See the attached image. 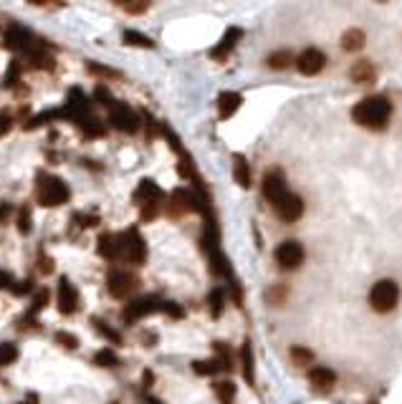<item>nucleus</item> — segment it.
Listing matches in <instances>:
<instances>
[{"label": "nucleus", "mask_w": 402, "mask_h": 404, "mask_svg": "<svg viewBox=\"0 0 402 404\" xmlns=\"http://www.w3.org/2000/svg\"><path fill=\"white\" fill-rule=\"evenodd\" d=\"M223 299H225L223 288H213L210 296H208V304H210L213 316H220V313H223Z\"/></svg>", "instance_id": "obj_32"}, {"label": "nucleus", "mask_w": 402, "mask_h": 404, "mask_svg": "<svg viewBox=\"0 0 402 404\" xmlns=\"http://www.w3.org/2000/svg\"><path fill=\"white\" fill-rule=\"evenodd\" d=\"M92 326H94V331H99L104 338H109L112 344H122V336H119V331H114V329H109V326L101 321V318H92Z\"/></svg>", "instance_id": "obj_30"}, {"label": "nucleus", "mask_w": 402, "mask_h": 404, "mask_svg": "<svg viewBox=\"0 0 402 404\" xmlns=\"http://www.w3.org/2000/svg\"><path fill=\"white\" fill-rule=\"evenodd\" d=\"M81 132H84V137L86 140H92V137H104V124H101L99 119H92V117H89V119L84 121V124L79 126Z\"/></svg>", "instance_id": "obj_26"}, {"label": "nucleus", "mask_w": 402, "mask_h": 404, "mask_svg": "<svg viewBox=\"0 0 402 404\" xmlns=\"http://www.w3.org/2000/svg\"><path fill=\"white\" fill-rule=\"evenodd\" d=\"M241 359H243V377L245 382H251L253 384V352H251V344L245 341L243 349H241Z\"/></svg>", "instance_id": "obj_29"}, {"label": "nucleus", "mask_w": 402, "mask_h": 404, "mask_svg": "<svg viewBox=\"0 0 402 404\" xmlns=\"http://www.w3.org/2000/svg\"><path fill=\"white\" fill-rule=\"evenodd\" d=\"M159 200H162V190H159L152 179H142L139 187L134 190L132 202L139 207L142 220H152L159 212Z\"/></svg>", "instance_id": "obj_5"}, {"label": "nucleus", "mask_w": 402, "mask_h": 404, "mask_svg": "<svg viewBox=\"0 0 402 404\" xmlns=\"http://www.w3.org/2000/svg\"><path fill=\"white\" fill-rule=\"evenodd\" d=\"M215 394H218L220 404H233V399H236V384L233 382H218L215 384Z\"/></svg>", "instance_id": "obj_27"}, {"label": "nucleus", "mask_w": 402, "mask_h": 404, "mask_svg": "<svg viewBox=\"0 0 402 404\" xmlns=\"http://www.w3.org/2000/svg\"><path fill=\"white\" fill-rule=\"evenodd\" d=\"M94 99L99 101V104H112V96H109V91H106L104 87H96V91H94Z\"/></svg>", "instance_id": "obj_40"}, {"label": "nucleus", "mask_w": 402, "mask_h": 404, "mask_svg": "<svg viewBox=\"0 0 402 404\" xmlns=\"http://www.w3.org/2000/svg\"><path fill=\"white\" fill-rule=\"evenodd\" d=\"M162 308H165V301L159 299V296H142V299L129 301L122 316H124L127 324H134L137 318H145L150 313H159Z\"/></svg>", "instance_id": "obj_6"}, {"label": "nucleus", "mask_w": 402, "mask_h": 404, "mask_svg": "<svg viewBox=\"0 0 402 404\" xmlns=\"http://www.w3.org/2000/svg\"><path fill=\"white\" fill-rule=\"evenodd\" d=\"M94 364L109 369V366H117L119 364V357L114 354V349H101V352L94 354Z\"/></svg>", "instance_id": "obj_28"}, {"label": "nucleus", "mask_w": 402, "mask_h": 404, "mask_svg": "<svg viewBox=\"0 0 402 404\" xmlns=\"http://www.w3.org/2000/svg\"><path fill=\"white\" fill-rule=\"evenodd\" d=\"M15 359H18V349H15V344H0V366L13 364Z\"/></svg>", "instance_id": "obj_33"}, {"label": "nucleus", "mask_w": 402, "mask_h": 404, "mask_svg": "<svg viewBox=\"0 0 402 404\" xmlns=\"http://www.w3.org/2000/svg\"><path fill=\"white\" fill-rule=\"evenodd\" d=\"M51 271H53L51 260H48L46 255H41V273H51Z\"/></svg>", "instance_id": "obj_44"}, {"label": "nucleus", "mask_w": 402, "mask_h": 404, "mask_svg": "<svg viewBox=\"0 0 402 404\" xmlns=\"http://www.w3.org/2000/svg\"><path fill=\"white\" fill-rule=\"evenodd\" d=\"M124 43H129V46H139V48L155 46V43H152L145 33H139V31H124Z\"/></svg>", "instance_id": "obj_31"}, {"label": "nucleus", "mask_w": 402, "mask_h": 404, "mask_svg": "<svg viewBox=\"0 0 402 404\" xmlns=\"http://www.w3.org/2000/svg\"><path fill=\"white\" fill-rule=\"evenodd\" d=\"M6 46L13 48V51L28 53V56H31V53H36V51H41V48H46L38 38H36L34 33H28L26 28H20V26H10L6 31Z\"/></svg>", "instance_id": "obj_7"}, {"label": "nucleus", "mask_w": 402, "mask_h": 404, "mask_svg": "<svg viewBox=\"0 0 402 404\" xmlns=\"http://www.w3.org/2000/svg\"><path fill=\"white\" fill-rule=\"evenodd\" d=\"M0 288H6V291H13V293H28L31 291V283L28 280H23V283H18V280H13L8 273H3L0 271Z\"/></svg>", "instance_id": "obj_22"}, {"label": "nucleus", "mask_w": 402, "mask_h": 404, "mask_svg": "<svg viewBox=\"0 0 402 404\" xmlns=\"http://www.w3.org/2000/svg\"><path fill=\"white\" fill-rule=\"evenodd\" d=\"M389 117H392V104L387 96H367L352 106V119L372 132L385 129L389 124Z\"/></svg>", "instance_id": "obj_1"}, {"label": "nucleus", "mask_w": 402, "mask_h": 404, "mask_svg": "<svg viewBox=\"0 0 402 404\" xmlns=\"http://www.w3.org/2000/svg\"><path fill=\"white\" fill-rule=\"evenodd\" d=\"M10 212H13V207L8 205V202H3V205H0V223H6Z\"/></svg>", "instance_id": "obj_42"}, {"label": "nucleus", "mask_w": 402, "mask_h": 404, "mask_svg": "<svg viewBox=\"0 0 402 404\" xmlns=\"http://www.w3.org/2000/svg\"><path fill=\"white\" fill-rule=\"evenodd\" d=\"M18 230L23 232V235L31 232V210H28V207H23L18 215Z\"/></svg>", "instance_id": "obj_36"}, {"label": "nucleus", "mask_w": 402, "mask_h": 404, "mask_svg": "<svg viewBox=\"0 0 402 404\" xmlns=\"http://www.w3.org/2000/svg\"><path fill=\"white\" fill-rule=\"evenodd\" d=\"M56 341H59L61 346H66V349H79V336H73V334L59 331L56 334Z\"/></svg>", "instance_id": "obj_35"}, {"label": "nucleus", "mask_w": 402, "mask_h": 404, "mask_svg": "<svg viewBox=\"0 0 402 404\" xmlns=\"http://www.w3.org/2000/svg\"><path fill=\"white\" fill-rule=\"evenodd\" d=\"M397 304H400V285L392 278L377 280V283L369 288V308L375 313L395 311Z\"/></svg>", "instance_id": "obj_2"}, {"label": "nucleus", "mask_w": 402, "mask_h": 404, "mask_svg": "<svg viewBox=\"0 0 402 404\" xmlns=\"http://www.w3.org/2000/svg\"><path fill=\"white\" fill-rule=\"evenodd\" d=\"M273 207H276V215L284 220V223H296L303 215V200L294 193H286Z\"/></svg>", "instance_id": "obj_14"}, {"label": "nucleus", "mask_w": 402, "mask_h": 404, "mask_svg": "<svg viewBox=\"0 0 402 404\" xmlns=\"http://www.w3.org/2000/svg\"><path fill=\"white\" fill-rule=\"evenodd\" d=\"M286 193H289V190H286V174L281 172L278 167L268 170V172L264 174V197L268 200L271 205H276Z\"/></svg>", "instance_id": "obj_11"}, {"label": "nucleus", "mask_w": 402, "mask_h": 404, "mask_svg": "<svg viewBox=\"0 0 402 404\" xmlns=\"http://www.w3.org/2000/svg\"><path fill=\"white\" fill-rule=\"evenodd\" d=\"M233 177L241 187H251V167L243 154H233Z\"/></svg>", "instance_id": "obj_20"}, {"label": "nucleus", "mask_w": 402, "mask_h": 404, "mask_svg": "<svg viewBox=\"0 0 402 404\" xmlns=\"http://www.w3.org/2000/svg\"><path fill=\"white\" fill-rule=\"evenodd\" d=\"M109 124H112L114 129H119V132L134 134L139 129V114L134 112L132 106L122 104V101H114L112 114H109Z\"/></svg>", "instance_id": "obj_8"}, {"label": "nucleus", "mask_w": 402, "mask_h": 404, "mask_svg": "<svg viewBox=\"0 0 402 404\" xmlns=\"http://www.w3.org/2000/svg\"><path fill=\"white\" fill-rule=\"evenodd\" d=\"M56 306H59V311L64 313V316H71V313H76V308H79V293H76V288H73V283L69 278L59 280Z\"/></svg>", "instance_id": "obj_12"}, {"label": "nucleus", "mask_w": 402, "mask_h": 404, "mask_svg": "<svg viewBox=\"0 0 402 404\" xmlns=\"http://www.w3.org/2000/svg\"><path fill=\"white\" fill-rule=\"evenodd\" d=\"M10 129H13V117L3 112V114H0V137H6Z\"/></svg>", "instance_id": "obj_37"}, {"label": "nucleus", "mask_w": 402, "mask_h": 404, "mask_svg": "<svg viewBox=\"0 0 402 404\" xmlns=\"http://www.w3.org/2000/svg\"><path fill=\"white\" fill-rule=\"evenodd\" d=\"M162 313H167V316H172V318H182L185 316L182 308H180L178 304H172V301H165V308H162Z\"/></svg>", "instance_id": "obj_38"}, {"label": "nucleus", "mask_w": 402, "mask_h": 404, "mask_svg": "<svg viewBox=\"0 0 402 404\" xmlns=\"http://www.w3.org/2000/svg\"><path fill=\"white\" fill-rule=\"evenodd\" d=\"M48 299H51V293L46 291V288H41V291H36V296H34V304H31V316L34 313H38V311H43L48 306Z\"/></svg>", "instance_id": "obj_34"}, {"label": "nucleus", "mask_w": 402, "mask_h": 404, "mask_svg": "<svg viewBox=\"0 0 402 404\" xmlns=\"http://www.w3.org/2000/svg\"><path fill=\"white\" fill-rule=\"evenodd\" d=\"M291 61H294V56H291V51H276L268 56V68H276V71H281V68H289Z\"/></svg>", "instance_id": "obj_23"}, {"label": "nucleus", "mask_w": 402, "mask_h": 404, "mask_svg": "<svg viewBox=\"0 0 402 404\" xmlns=\"http://www.w3.org/2000/svg\"><path fill=\"white\" fill-rule=\"evenodd\" d=\"M36 197H38V202L43 207H59V205H66L71 193H69V185L64 179L48 174V177H41Z\"/></svg>", "instance_id": "obj_4"}, {"label": "nucleus", "mask_w": 402, "mask_h": 404, "mask_svg": "<svg viewBox=\"0 0 402 404\" xmlns=\"http://www.w3.org/2000/svg\"><path fill=\"white\" fill-rule=\"evenodd\" d=\"M192 371H195V374H200V377H213V374H218V371H220V364H218V359L195 361V364H192Z\"/></svg>", "instance_id": "obj_25"}, {"label": "nucleus", "mask_w": 402, "mask_h": 404, "mask_svg": "<svg viewBox=\"0 0 402 404\" xmlns=\"http://www.w3.org/2000/svg\"><path fill=\"white\" fill-rule=\"evenodd\" d=\"M96 250H99V255H104L109 260L117 258V235H101Z\"/></svg>", "instance_id": "obj_21"}, {"label": "nucleus", "mask_w": 402, "mask_h": 404, "mask_svg": "<svg viewBox=\"0 0 402 404\" xmlns=\"http://www.w3.org/2000/svg\"><path fill=\"white\" fill-rule=\"evenodd\" d=\"M364 43H367L364 31H359V28H350V31H344V36H342V48L344 51H350V53L362 51Z\"/></svg>", "instance_id": "obj_19"}, {"label": "nucleus", "mask_w": 402, "mask_h": 404, "mask_svg": "<svg viewBox=\"0 0 402 404\" xmlns=\"http://www.w3.org/2000/svg\"><path fill=\"white\" fill-rule=\"evenodd\" d=\"M18 73H20V63H18V61H15V63H10V68H8L6 87H13L15 81H18Z\"/></svg>", "instance_id": "obj_39"}, {"label": "nucleus", "mask_w": 402, "mask_h": 404, "mask_svg": "<svg viewBox=\"0 0 402 404\" xmlns=\"http://www.w3.org/2000/svg\"><path fill=\"white\" fill-rule=\"evenodd\" d=\"M309 384L317 391H331L336 384V374L329 366H314L309 371Z\"/></svg>", "instance_id": "obj_15"}, {"label": "nucleus", "mask_w": 402, "mask_h": 404, "mask_svg": "<svg viewBox=\"0 0 402 404\" xmlns=\"http://www.w3.org/2000/svg\"><path fill=\"white\" fill-rule=\"evenodd\" d=\"M303 255H306L303 246L296 243V240H284V243L276 248V253H273L278 268H284V271H296L299 265L303 263Z\"/></svg>", "instance_id": "obj_9"}, {"label": "nucleus", "mask_w": 402, "mask_h": 404, "mask_svg": "<svg viewBox=\"0 0 402 404\" xmlns=\"http://www.w3.org/2000/svg\"><path fill=\"white\" fill-rule=\"evenodd\" d=\"M145 387H152V371H145Z\"/></svg>", "instance_id": "obj_45"}, {"label": "nucleus", "mask_w": 402, "mask_h": 404, "mask_svg": "<svg viewBox=\"0 0 402 404\" xmlns=\"http://www.w3.org/2000/svg\"><path fill=\"white\" fill-rule=\"evenodd\" d=\"M117 258L127 260L132 265H142L147 260V243L142 232L129 227L122 235H117Z\"/></svg>", "instance_id": "obj_3"}, {"label": "nucleus", "mask_w": 402, "mask_h": 404, "mask_svg": "<svg viewBox=\"0 0 402 404\" xmlns=\"http://www.w3.org/2000/svg\"><path fill=\"white\" fill-rule=\"evenodd\" d=\"M268 299L273 301V304H281V301L286 299V288H273V291L268 293Z\"/></svg>", "instance_id": "obj_41"}, {"label": "nucleus", "mask_w": 402, "mask_h": 404, "mask_svg": "<svg viewBox=\"0 0 402 404\" xmlns=\"http://www.w3.org/2000/svg\"><path fill=\"white\" fill-rule=\"evenodd\" d=\"M243 96L238 91H223L218 96V117L220 119H231L233 114L238 112V106H241Z\"/></svg>", "instance_id": "obj_17"}, {"label": "nucleus", "mask_w": 402, "mask_h": 404, "mask_svg": "<svg viewBox=\"0 0 402 404\" xmlns=\"http://www.w3.org/2000/svg\"><path fill=\"white\" fill-rule=\"evenodd\" d=\"M324 66H326V56L319 48H306L296 56V68L303 76H317Z\"/></svg>", "instance_id": "obj_13"}, {"label": "nucleus", "mask_w": 402, "mask_h": 404, "mask_svg": "<svg viewBox=\"0 0 402 404\" xmlns=\"http://www.w3.org/2000/svg\"><path fill=\"white\" fill-rule=\"evenodd\" d=\"M114 404H117V402H114Z\"/></svg>", "instance_id": "obj_46"}, {"label": "nucleus", "mask_w": 402, "mask_h": 404, "mask_svg": "<svg viewBox=\"0 0 402 404\" xmlns=\"http://www.w3.org/2000/svg\"><path fill=\"white\" fill-rule=\"evenodd\" d=\"M241 36H243V31H241V28H228V31H225V36L220 38L218 46L210 51V56H213V59H218V61L225 59V56H228V53L236 48V43H238V38H241Z\"/></svg>", "instance_id": "obj_16"}, {"label": "nucleus", "mask_w": 402, "mask_h": 404, "mask_svg": "<svg viewBox=\"0 0 402 404\" xmlns=\"http://www.w3.org/2000/svg\"><path fill=\"white\" fill-rule=\"evenodd\" d=\"M137 285H139L137 276H132L129 271H114L106 278V288H109L114 299H129L137 291Z\"/></svg>", "instance_id": "obj_10"}, {"label": "nucleus", "mask_w": 402, "mask_h": 404, "mask_svg": "<svg viewBox=\"0 0 402 404\" xmlns=\"http://www.w3.org/2000/svg\"><path fill=\"white\" fill-rule=\"evenodd\" d=\"M147 8H150V6H147V3H142V6H124V10H127V13H145Z\"/></svg>", "instance_id": "obj_43"}, {"label": "nucleus", "mask_w": 402, "mask_h": 404, "mask_svg": "<svg viewBox=\"0 0 402 404\" xmlns=\"http://www.w3.org/2000/svg\"><path fill=\"white\" fill-rule=\"evenodd\" d=\"M291 361L296 366H309L314 364V354L309 349H303V346H291Z\"/></svg>", "instance_id": "obj_24"}, {"label": "nucleus", "mask_w": 402, "mask_h": 404, "mask_svg": "<svg viewBox=\"0 0 402 404\" xmlns=\"http://www.w3.org/2000/svg\"><path fill=\"white\" fill-rule=\"evenodd\" d=\"M350 76H352V81H357V84H375L377 71H375V66H372V61L359 59V61H354Z\"/></svg>", "instance_id": "obj_18"}]
</instances>
